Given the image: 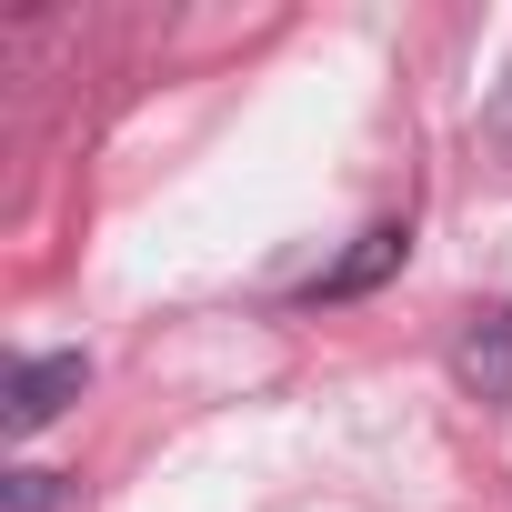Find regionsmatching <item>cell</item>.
Segmentation results:
<instances>
[{
  "label": "cell",
  "instance_id": "6da1fadb",
  "mask_svg": "<svg viewBox=\"0 0 512 512\" xmlns=\"http://www.w3.org/2000/svg\"><path fill=\"white\" fill-rule=\"evenodd\" d=\"M452 372H462L482 402L512 412V302H472V312H462V332H452Z\"/></svg>",
  "mask_w": 512,
  "mask_h": 512
},
{
  "label": "cell",
  "instance_id": "7a4b0ae2",
  "mask_svg": "<svg viewBox=\"0 0 512 512\" xmlns=\"http://www.w3.org/2000/svg\"><path fill=\"white\" fill-rule=\"evenodd\" d=\"M402 251H412V221H372V231L342 251V262H322V272L302 282V302H362L382 272H402Z\"/></svg>",
  "mask_w": 512,
  "mask_h": 512
},
{
  "label": "cell",
  "instance_id": "3957f363",
  "mask_svg": "<svg viewBox=\"0 0 512 512\" xmlns=\"http://www.w3.org/2000/svg\"><path fill=\"white\" fill-rule=\"evenodd\" d=\"M81 382H91L81 352H21V372H11V432H41L51 412H71Z\"/></svg>",
  "mask_w": 512,
  "mask_h": 512
},
{
  "label": "cell",
  "instance_id": "277c9868",
  "mask_svg": "<svg viewBox=\"0 0 512 512\" xmlns=\"http://www.w3.org/2000/svg\"><path fill=\"white\" fill-rule=\"evenodd\" d=\"M482 151L512 171V71H502V81H492V101H482Z\"/></svg>",
  "mask_w": 512,
  "mask_h": 512
},
{
  "label": "cell",
  "instance_id": "5b68a950",
  "mask_svg": "<svg viewBox=\"0 0 512 512\" xmlns=\"http://www.w3.org/2000/svg\"><path fill=\"white\" fill-rule=\"evenodd\" d=\"M51 492H61V472H11V512H51Z\"/></svg>",
  "mask_w": 512,
  "mask_h": 512
}]
</instances>
